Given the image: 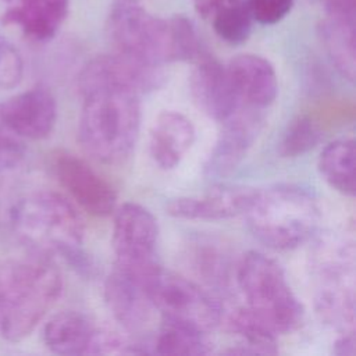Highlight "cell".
I'll list each match as a JSON object with an SVG mask.
<instances>
[{
  "mask_svg": "<svg viewBox=\"0 0 356 356\" xmlns=\"http://www.w3.org/2000/svg\"><path fill=\"white\" fill-rule=\"evenodd\" d=\"M107 32L117 51L154 67L192 60L200 53L191 21L181 15L157 17L139 0H114Z\"/></svg>",
  "mask_w": 356,
  "mask_h": 356,
  "instance_id": "obj_1",
  "label": "cell"
},
{
  "mask_svg": "<svg viewBox=\"0 0 356 356\" xmlns=\"http://www.w3.org/2000/svg\"><path fill=\"white\" fill-rule=\"evenodd\" d=\"M81 96L83 104L78 139L82 149L99 163H124L139 135V93L121 88H97Z\"/></svg>",
  "mask_w": 356,
  "mask_h": 356,
  "instance_id": "obj_2",
  "label": "cell"
},
{
  "mask_svg": "<svg viewBox=\"0 0 356 356\" xmlns=\"http://www.w3.org/2000/svg\"><path fill=\"white\" fill-rule=\"evenodd\" d=\"M10 222L18 239L36 252L63 256L81 270L90 268L82 252V218L60 193L42 191L21 197L10 211Z\"/></svg>",
  "mask_w": 356,
  "mask_h": 356,
  "instance_id": "obj_3",
  "label": "cell"
},
{
  "mask_svg": "<svg viewBox=\"0 0 356 356\" xmlns=\"http://www.w3.org/2000/svg\"><path fill=\"white\" fill-rule=\"evenodd\" d=\"M243 216L257 241L273 249L288 250L314 234L320 209L309 191L296 185H275L256 189Z\"/></svg>",
  "mask_w": 356,
  "mask_h": 356,
  "instance_id": "obj_4",
  "label": "cell"
},
{
  "mask_svg": "<svg viewBox=\"0 0 356 356\" xmlns=\"http://www.w3.org/2000/svg\"><path fill=\"white\" fill-rule=\"evenodd\" d=\"M236 281L246 300L245 307L275 335L302 324L303 306L275 260L260 252L246 253L239 261Z\"/></svg>",
  "mask_w": 356,
  "mask_h": 356,
  "instance_id": "obj_5",
  "label": "cell"
},
{
  "mask_svg": "<svg viewBox=\"0 0 356 356\" xmlns=\"http://www.w3.org/2000/svg\"><path fill=\"white\" fill-rule=\"evenodd\" d=\"M325 245L317 254V314L342 334L355 332L353 243L334 241Z\"/></svg>",
  "mask_w": 356,
  "mask_h": 356,
  "instance_id": "obj_6",
  "label": "cell"
},
{
  "mask_svg": "<svg viewBox=\"0 0 356 356\" xmlns=\"http://www.w3.org/2000/svg\"><path fill=\"white\" fill-rule=\"evenodd\" d=\"M140 285L164 320L210 332L221 321L220 305L191 280L160 266Z\"/></svg>",
  "mask_w": 356,
  "mask_h": 356,
  "instance_id": "obj_7",
  "label": "cell"
},
{
  "mask_svg": "<svg viewBox=\"0 0 356 356\" xmlns=\"http://www.w3.org/2000/svg\"><path fill=\"white\" fill-rule=\"evenodd\" d=\"M63 291L58 268L46 261H25L24 275L13 306L0 323L7 341L18 342L31 335Z\"/></svg>",
  "mask_w": 356,
  "mask_h": 356,
  "instance_id": "obj_8",
  "label": "cell"
},
{
  "mask_svg": "<svg viewBox=\"0 0 356 356\" xmlns=\"http://www.w3.org/2000/svg\"><path fill=\"white\" fill-rule=\"evenodd\" d=\"M157 238V221L146 207L132 202L118 207L113 224L117 268L140 284L159 267L156 260Z\"/></svg>",
  "mask_w": 356,
  "mask_h": 356,
  "instance_id": "obj_9",
  "label": "cell"
},
{
  "mask_svg": "<svg viewBox=\"0 0 356 356\" xmlns=\"http://www.w3.org/2000/svg\"><path fill=\"white\" fill-rule=\"evenodd\" d=\"M163 74L159 67L145 64L120 51L92 58L78 75L79 95L97 88H121L143 93L159 88Z\"/></svg>",
  "mask_w": 356,
  "mask_h": 356,
  "instance_id": "obj_10",
  "label": "cell"
},
{
  "mask_svg": "<svg viewBox=\"0 0 356 356\" xmlns=\"http://www.w3.org/2000/svg\"><path fill=\"white\" fill-rule=\"evenodd\" d=\"M51 168L61 186L89 214L106 217L115 210V191L81 157L58 150L51 157Z\"/></svg>",
  "mask_w": 356,
  "mask_h": 356,
  "instance_id": "obj_11",
  "label": "cell"
},
{
  "mask_svg": "<svg viewBox=\"0 0 356 356\" xmlns=\"http://www.w3.org/2000/svg\"><path fill=\"white\" fill-rule=\"evenodd\" d=\"M57 120V103L53 93L35 86L0 103V122L22 139L47 138Z\"/></svg>",
  "mask_w": 356,
  "mask_h": 356,
  "instance_id": "obj_12",
  "label": "cell"
},
{
  "mask_svg": "<svg viewBox=\"0 0 356 356\" xmlns=\"http://www.w3.org/2000/svg\"><path fill=\"white\" fill-rule=\"evenodd\" d=\"M261 125L259 110L239 106L222 121V131L204 164V174L210 178L229 175L245 159Z\"/></svg>",
  "mask_w": 356,
  "mask_h": 356,
  "instance_id": "obj_13",
  "label": "cell"
},
{
  "mask_svg": "<svg viewBox=\"0 0 356 356\" xmlns=\"http://www.w3.org/2000/svg\"><path fill=\"white\" fill-rule=\"evenodd\" d=\"M254 191L239 185H216L200 195L172 199L167 204V211L182 220L232 218L245 214Z\"/></svg>",
  "mask_w": 356,
  "mask_h": 356,
  "instance_id": "obj_14",
  "label": "cell"
},
{
  "mask_svg": "<svg viewBox=\"0 0 356 356\" xmlns=\"http://www.w3.org/2000/svg\"><path fill=\"white\" fill-rule=\"evenodd\" d=\"M195 104L210 118L222 122L239 106L225 67L211 57H203L189 78Z\"/></svg>",
  "mask_w": 356,
  "mask_h": 356,
  "instance_id": "obj_15",
  "label": "cell"
},
{
  "mask_svg": "<svg viewBox=\"0 0 356 356\" xmlns=\"http://www.w3.org/2000/svg\"><path fill=\"white\" fill-rule=\"evenodd\" d=\"M241 106L256 110L270 106L278 93L273 64L257 54H239L225 67Z\"/></svg>",
  "mask_w": 356,
  "mask_h": 356,
  "instance_id": "obj_16",
  "label": "cell"
},
{
  "mask_svg": "<svg viewBox=\"0 0 356 356\" xmlns=\"http://www.w3.org/2000/svg\"><path fill=\"white\" fill-rule=\"evenodd\" d=\"M104 299L113 317L129 332L149 327L154 306L145 288L131 275L115 268L104 282Z\"/></svg>",
  "mask_w": 356,
  "mask_h": 356,
  "instance_id": "obj_17",
  "label": "cell"
},
{
  "mask_svg": "<svg viewBox=\"0 0 356 356\" xmlns=\"http://www.w3.org/2000/svg\"><path fill=\"white\" fill-rule=\"evenodd\" d=\"M195 140V128L189 118L177 111H163L154 120L149 135V150L163 170L175 168Z\"/></svg>",
  "mask_w": 356,
  "mask_h": 356,
  "instance_id": "obj_18",
  "label": "cell"
},
{
  "mask_svg": "<svg viewBox=\"0 0 356 356\" xmlns=\"http://www.w3.org/2000/svg\"><path fill=\"white\" fill-rule=\"evenodd\" d=\"M70 0H14L4 13V22L17 25L36 42L50 40L68 14Z\"/></svg>",
  "mask_w": 356,
  "mask_h": 356,
  "instance_id": "obj_19",
  "label": "cell"
},
{
  "mask_svg": "<svg viewBox=\"0 0 356 356\" xmlns=\"http://www.w3.org/2000/svg\"><path fill=\"white\" fill-rule=\"evenodd\" d=\"M323 44L335 68L353 82L356 72V8L328 10L321 22Z\"/></svg>",
  "mask_w": 356,
  "mask_h": 356,
  "instance_id": "obj_20",
  "label": "cell"
},
{
  "mask_svg": "<svg viewBox=\"0 0 356 356\" xmlns=\"http://www.w3.org/2000/svg\"><path fill=\"white\" fill-rule=\"evenodd\" d=\"M96 330L78 312H61L53 316L43 328L44 345L57 355H89Z\"/></svg>",
  "mask_w": 356,
  "mask_h": 356,
  "instance_id": "obj_21",
  "label": "cell"
},
{
  "mask_svg": "<svg viewBox=\"0 0 356 356\" xmlns=\"http://www.w3.org/2000/svg\"><path fill=\"white\" fill-rule=\"evenodd\" d=\"M318 170L324 181L346 196L356 193V150L352 138H342L324 147L318 157Z\"/></svg>",
  "mask_w": 356,
  "mask_h": 356,
  "instance_id": "obj_22",
  "label": "cell"
},
{
  "mask_svg": "<svg viewBox=\"0 0 356 356\" xmlns=\"http://www.w3.org/2000/svg\"><path fill=\"white\" fill-rule=\"evenodd\" d=\"M227 328L231 334L241 338L238 348H232L228 353H277L275 334L257 320L246 307L234 312L227 320Z\"/></svg>",
  "mask_w": 356,
  "mask_h": 356,
  "instance_id": "obj_23",
  "label": "cell"
},
{
  "mask_svg": "<svg viewBox=\"0 0 356 356\" xmlns=\"http://www.w3.org/2000/svg\"><path fill=\"white\" fill-rule=\"evenodd\" d=\"M153 345V352L159 355H207L211 352L206 332L164 318Z\"/></svg>",
  "mask_w": 356,
  "mask_h": 356,
  "instance_id": "obj_24",
  "label": "cell"
},
{
  "mask_svg": "<svg viewBox=\"0 0 356 356\" xmlns=\"http://www.w3.org/2000/svg\"><path fill=\"white\" fill-rule=\"evenodd\" d=\"M252 21L253 19L245 0L221 10L210 19L218 38L229 44L243 43L249 38Z\"/></svg>",
  "mask_w": 356,
  "mask_h": 356,
  "instance_id": "obj_25",
  "label": "cell"
},
{
  "mask_svg": "<svg viewBox=\"0 0 356 356\" xmlns=\"http://www.w3.org/2000/svg\"><path fill=\"white\" fill-rule=\"evenodd\" d=\"M321 138L317 124L306 115H299L286 128L281 142L280 154L282 157H298L313 149Z\"/></svg>",
  "mask_w": 356,
  "mask_h": 356,
  "instance_id": "obj_26",
  "label": "cell"
},
{
  "mask_svg": "<svg viewBox=\"0 0 356 356\" xmlns=\"http://www.w3.org/2000/svg\"><path fill=\"white\" fill-rule=\"evenodd\" d=\"M24 270L25 261L0 260V323L14 303Z\"/></svg>",
  "mask_w": 356,
  "mask_h": 356,
  "instance_id": "obj_27",
  "label": "cell"
},
{
  "mask_svg": "<svg viewBox=\"0 0 356 356\" xmlns=\"http://www.w3.org/2000/svg\"><path fill=\"white\" fill-rule=\"evenodd\" d=\"M24 75V61L15 46L0 35V88H15Z\"/></svg>",
  "mask_w": 356,
  "mask_h": 356,
  "instance_id": "obj_28",
  "label": "cell"
},
{
  "mask_svg": "<svg viewBox=\"0 0 356 356\" xmlns=\"http://www.w3.org/2000/svg\"><path fill=\"white\" fill-rule=\"evenodd\" d=\"M252 19L261 25H273L284 19L295 0H245Z\"/></svg>",
  "mask_w": 356,
  "mask_h": 356,
  "instance_id": "obj_29",
  "label": "cell"
},
{
  "mask_svg": "<svg viewBox=\"0 0 356 356\" xmlns=\"http://www.w3.org/2000/svg\"><path fill=\"white\" fill-rule=\"evenodd\" d=\"M25 159V146L22 138L0 127V172L17 168Z\"/></svg>",
  "mask_w": 356,
  "mask_h": 356,
  "instance_id": "obj_30",
  "label": "cell"
},
{
  "mask_svg": "<svg viewBox=\"0 0 356 356\" xmlns=\"http://www.w3.org/2000/svg\"><path fill=\"white\" fill-rule=\"evenodd\" d=\"M242 0H192L195 11L203 18L210 21L221 10L239 3Z\"/></svg>",
  "mask_w": 356,
  "mask_h": 356,
  "instance_id": "obj_31",
  "label": "cell"
},
{
  "mask_svg": "<svg viewBox=\"0 0 356 356\" xmlns=\"http://www.w3.org/2000/svg\"><path fill=\"white\" fill-rule=\"evenodd\" d=\"M355 332H348L343 334L337 342H335V349L334 352L339 356H355L356 353V339H355Z\"/></svg>",
  "mask_w": 356,
  "mask_h": 356,
  "instance_id": "obj_32",
  "label": "cell"
},
{
  "mask_svg": "<svg viewBox=\"0 0 356 356\" xmlns=\"http://www.w3.org/2000/svg\"><path fill=\"white\" fill-rule=\"evenodd\" d=\"M320 1H323V3H324V0H320Z\"/></svg>",
  "mask_w": 356,
  "mask_h": 356,
  "instance_id": "obj_33",
  "label": "cell"
}]
</instances>
